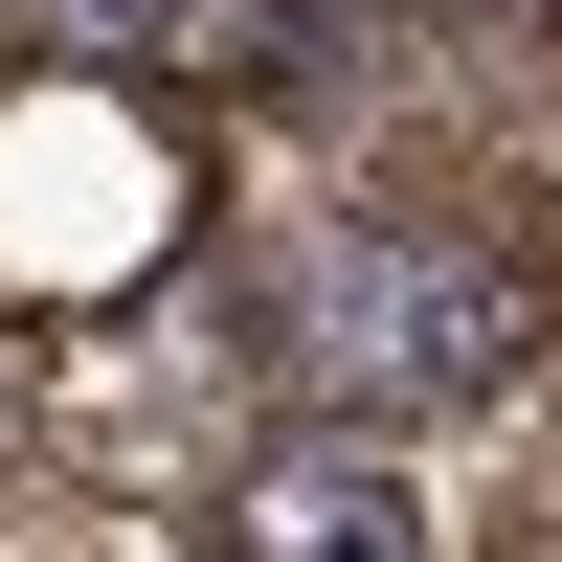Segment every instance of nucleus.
Segmentation results:
<instances>
[{
  "label": "nucleus",
  "instance_id": "nucleus-2",
  "mask_svg": "<svg viewBox=\"0 0 562 562\" xmlns=\"http://www.w3.org/2000/svg\"><path fill=\"white\" fill-rule=\"evenodd\" d=\"M270 562H405V495L383 473H270Z\"/></svg>",
  "mask_w": 562,
  "mask_h": 562
},
{
  "label": "nucleus",
  "instance_id": "nucleus-3",
  "mask_svg": "<svg viewBox=\"0 0 562 562\" xmlns=\"http://www.w3.org/2000/svg\"><path fill=\"white\" fill-rule=\"evenodd\" d=\"M90 23H113V45H158V23H203V0H90Z\"/></svg>",
  "mask_w": 562,
  "mask_h": 562
},
{
  "label": "nucleus",
  "instance_id": "nucleus-1",
  "mask_svg": "<svg viewBox=\"0 0 562 562\" xmlns=\"http://www.w3.org/2000/svg\"><path fill=\"white\" fill-rule=\"evenodd\" d=\"M495 360V270H450V248H338L315 270V383L338 405H450Z\"/></svg>",
  "mask_w": 562,
  "mask_h": 562
}]
</instances>
